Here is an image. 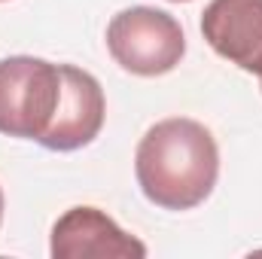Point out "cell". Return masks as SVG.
<instances>
[{
  "label": "cell",
  "instance_id": "cell-2",
  "mask_svg": "<svg viewBox=\"0 0 262 259\" xmlns=\"http://www.w3.org/2000/svg\"><path fill=\"white\" fill-rule=\"evenodd\" d=\"M61 104V64L12 55L0 61V134L37 140Z\"/></svg>",
  "mask_w": 262,
  "mask_h": 259
},
{
  "label": "cell",
  "instance_id": "cell-3",
  "mask_svg": "<svg viewBox=\"0 0 262 259\" xmlns=\"http://www.w3.org/2000/svg\"><path fill=\"white\" fill-rule=\"evenodd\" d=\"M107 49L113 61L134 76H162L186 55V37L171 12L156 6H131L110 18Z\"/></svg>",
  "mask_w": 262,
  "mask_h": 259
},
{
  "label": "cell",
  "instance_id": "cell-9",
  "mask_svg": "<svg viewBox=\"0 0 262 259\" xmlns=\"http://www.w3.org/2000/svg\"><path fill=\"white\" fill-rule=\"evenodd\" d=\"M259 82H262V79H259Z\"/></svg>",
  "mask_w": 262,
  "mask_h": 259
},
{
  "label": "cell",
  "instance_id": "cell-6",
  "mask_svg": "<svg viewBox=\"0 0 262 259\" xmlns=\"http://www.w3.org/2000/svg\"><path fill=\"white\" fill-rule=\"evenodd\" d=\"M201 34L216 55L262 79V0H210Z\"/></svg>",
  "mask_w": 262,
  "mask_h": 259
},
{
  "label": "cell",
  "instance_id": "cell-4",
  "mask_svg": "<svg viewBox=\"0 0 262 259\" xmlns=\"http://www.w3.org/2000/svg\"><path fill=\"white\" fill-rule=\"evenodd\" d=\"M107 116V101L101 82L73 64H61V104L55 110V119L49 131L40 137V146L55 153H73L79 146H89Z\"/></svg>",
  "mask_w": 262,
  "mask_h": 259
},
{
  "label": "cell",
  "instance_id": "cell-1",
  "mask_svg": "<svg viewBox=\"0 0 262 259\" xmlns=\"http://www.w3.org/2000/svg\"><path fill=\"white\" fill-rule=\"evenodd\" d=\"M134 174L140 192L156 207L192 210L216 186V140L195 119H162L140 137L134 153Z\"/></svg>",
  "mask_w": 262,
  "mask_h": 259
},
{
  "label": "cell",
  "instance_id": "cell-8",
  "mask_svg": "<svg viewBox=\"0 0 262 259\" xmlns=\"http://www.w3.org/2000/svg\"><path fill=\"white\" fill-rule=\"evenodd\" d=\"M174 3H183V0H174Z\"/></svg>",
  "mask_w": 262,
  "mask_h": 259
},
{
  "label": "cell",
  "instance_id": "cell-5",
  "mask_svg": "<svg viewBox=\"0 0 262 259\" xmlns=\"http://www.w3.org/2000/svg\"><path fill=\"white\" fill-rule=\"evenodd\" d=\"M49 253L55 259H143L146 244L122 232L98 207H70L52 226Z\"/></svg>",
  "mask_w": 262,
  "mask_h": 259
},
{
  "label": "cell",
  "instance_id": "cell-7",
  "mask_svg": "<svg viewBox=\"0 0 262 259\" xmlns=\"http://www.w3.org/2000/svg\"><path fill=\"white\" fill-rule=\"evenodd\" d=\"M0 223H3V189H0Z\"/></svg>",
  "mask_w": 262,
  "mask_h": 259
}]
</instances>
